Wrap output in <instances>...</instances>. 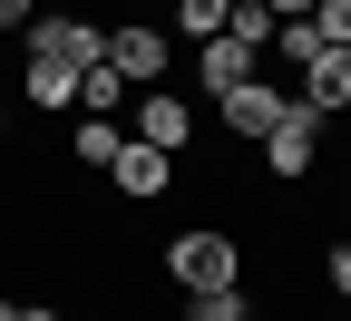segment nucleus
Returning a JSON list of instances; mask_svg holds the SVG:
<instances>
[{"label":"nucleus","instance_id":"1","mask_svg":"<svg viewBox=\"0 0 351 321\" xmlns=\"http://www.w3.org/2000/svg\"><path fill=\"white\" fill-rule=\"evenodd\" d=\"M166 272H176V292H225V283H244V244L215 234V224H195V234L166 244Z\"/></svg>","mask_w":351,"mask_h":321},{"label":"nucleus","instance_id":"2","mask_svg":"<svg viewBox=\"0 0 351 321\" xmlns=\"http://www.w3.org/2000/svg\"><path fill=\"white\" fill-rule=\"evenodd\" d=\"M293 107V78H234V88H215V127H225V136H244V146H263V127H274Z\"/></svg>","mask_w":351,"mask_h":321},{"label":"nucleus","instance_id":"3","mask_svg":"<svg viewBox=\"0 0 351 321\" xmlns=\"http://www.w3.org/2000/svg\"><path fill=\"white\" fill-rule=\"evenodd\" d=\"M263 166H274V175H283V185H302V175H313V166H322V117H313V107H302V98H293V107H283L274 127H263Z\"/></svg>","mask_w":351,"mask_h":321},{"label":"nucleus","instance_id":"4","mask_svg":"<svg viewBox=\"0 0 351 321\" xmlns=\"http://www.w3.org/2000/svg\"><path fill=\"white\" fill-rule=\"evenodd\" d=\"M166 59H176V39H166L156 20H117V29H108V68H117L127 88H156Z\"/></svg>","mask_w":351,"mask_h":321},{"label":"nucleus","instance_id":"5","mask_svg":"<svg viewBox=\"0 0 351 321\" xmlns=\"http://www.w3.org/2000/svg\"><path fill=\"white\" fill-rule=\"evenodd\" d=\"M127 136L186 156V146H195V98H186V88H137V127H127Z\"/></svg>","mask_w":351,"mask_h":321},{"label":"nucleus","instance_id":"6","mask_svg":"<svg viewBox=\"0 0 351 321\" xmlns=\"http://www.w3.org/2000/svg\"><path fill=\"white\" fill-rule=\"evenodd\" d=\"M20 39H29V59H59V68H98L108 59V29L98 20H69V10L59 20H29Z\"/></svg>","mask_w":351,"mask_h":321},{"label":"nucleus","instance_id":"7","mask_svg":"<svg viewBox=\"0 0 351 321\" xmlns=\"http://www.w3.org/2000/svg\"><path fill=\"white\" fill-rule=\"evenodd\" d=\"M108 185H117L127 205H156V195L176 185V156H166V146H147V136H127L117 166H108Z\"/></svg>","mask_w":351,"mask_h":321},{"label":"nucleus","instance_id":"8","mask_svg":"<svg viewBox=\"0 0 351 321\" xmlns=\"http://www.w3.org/2000/svg\"><path fill=\"white\" fill-rule=\"evenodd\" d=\"M293 98L313 107V117H341L351 107V49H322L313 68H293Z\"/></svg>","mask_w":351,"mask_h":321},{"label":"nucleus","instance_id":"9","mask_svg":"<svg viewBox=\"0 0 351 321\" xmlns=\"http://www.w3.org/2000/svg\"><path fill=\"white\" fill-rule=\"evenodd\" d=\"M263 59L244 49V39H225V29H215V39H195V78H205V98H215V88H234V78H254Z\"/></svg>","mask_w":351,"mask_h":321},{"label":"nucleus","instance_id":"10","mask_svg":"<svg viewBox=\"0 0 351 321\" xmlns=\"http://www.w3.org/2000/svg\"><path fill=\"white\" fill-rule=\"evenodd\" d=\"M20 98H29L39 117H59V107H78V68H59V59H29V78H20Z\"/></svg>","mask_w":351,"mask_h":321},{"label":"nucleus","instance_id":"11","mask_svg":"<svg viewBox=\"0 0 351 321\" xmlns=\"http://www.w3.org/2000/svg\"><path fill=\"white\" fill-rule=\"evenodd\" d=\"M117 146H127V127H117V117H78V127H69V156H78V166H98V175L117 166Z\"/></svg>","mask_w":351,"mask_h":321},{"label":"nucleus","instance_id":"12","mask_svg":"<svg viewBox=\"0 0 351 321\" xmlns=\"http://www.w3.org/2000/svg\"><path fill=\"white\" fill-rule=\"evenodd\" d=\"M127 98H137V88H127L108 59H98V68H78V117H117Z\"/></svg>","mask_w":351,"mask_h":321},{"label":"nucleus","instance_id":"13","mask_svg":"<svg viewBox=\"0 0 351 321\" xmlns=\"http://www.w3.org/2000/svg\"><path fill=\"white\" fill-rule=\"evenodd\" d=\"M186 321H254V292L225 283V292H186Z\"/></svg>","mask_w":351,"mask_h":321},{"label":"nucleus","instance_id":"14","mask_svg":"<svg viewBox=\"0 0 351 321\" xmlns=\"http://www.w3.org/2000/svg\"><path fill=\"white\" fill-rule=\"evenodd\" d=\"M274 49H283V68H313V59L332 49V39H322L313 20H274Z\"/></svg>","mask_w":351,"mask_h":321},{"label":"nucleus","instance_id":"15","mask_svg":"<svg viewBox=\"0 0 351 321\" xmlns=\"http://www.w3.org/2000/svg\"><path fill=\"white\" fill-rule=\"evenodd\" d=\"M225 39H244V49L263 59V49H274V10H263V0H234V10H225Z\"/></svg>","mask_w":351,"mask_h":321},{"label":"nucleus","instance_id":"16","mask_svg":"<svg viewBox=\"0 0 351 321\" xmlns=\"http://www.w3.org/2000/svg\"><path fill=\"white\" fill-rule=\"evenodd\" d=\"M225 10H234V0H166V20L186 29V39H215V29H225Z\"/></svg>","mask_w":351,"mask_h":321},{"label":"nucleus","instance_id":"17","mask_svg":"<svg viewBox=\"0 0 351 321\" xmlns=\"http://www.w3.org/2000/svg\"><path fill=\"white\" fill-rule=\"evenodd\" d=\"M302 20H313V29L332 39V49H351V0H313V10H302Z\"/></svg>","mask_w":351,"mask_h":321},{"label":"nucleus","instance_id":"18","mask_svg":"<svg viewBox=\"0 0 351 321\" xmlns=\"http://www.w3.org/2000/svg\"><path fill=\"white\" fill-rule=\"evenodd\" d=\"M322 283H332V302L351 311V244H332V263H322Z\"/></svg>","mask_w":351,"mask_h":321},{"label":"nucleus","instance_id":"19","mask_svg":"<svg viewBox=\"0 0 351 321\" xmlns=\"http://www.w3.org/2000/svg\"><path fill=\"white\" fill-rule=\"evenodd\" d=\"M39 20V0H0V29H29Z\"/></svg>","mask_w":351,"mask_h":321},{"label":"nucleus","instance_id":"20","mask_svg":"<svg viewBox=\"0 0 351 321\" xmlns=\"http://www.w3.org/2000/svg\"><path fill=\"white\" fill-rule=\"evenodd\" d=\"M20 321H69V311L59 302H20Z\"/></svg>","mask_w":351,"mask_h":321},{"label":"nucleus","instance_id":"21","mask_svg":"<svg viewBox=\"0 0 351 321\" xmlns=\"http://www.w3.org/2000/svg\"><path fill=\"white\" fill-rule=\"evenodd\" d=\"M263 10H274V20H302V10H313V0H263Z\"/></svg>","mask_w":351,"mask_h":321},{"label":"nucleus","instance_id":"22","mask_svg":"<svg viewBox=\"0 0 351 321\" xmlns=\"http://www.w3.org/2000/svg\"><path fill=\"white\" fill-rule=\"evenodd\" d=\"M0 321H20V302H0Z\"/></svg>","mask_w":351,"mask_h":321},{"label":"nucleus","instance_id":"23","mask_svg":"<svg viewBox=\"0 0 351 321\" xmlns=\"http://www.w3.org/2000/svg\"><path fill=\"white\" fill-rule=\"evenodd\" d=\"M137 20H147V0H137Z\"/></svg>","mask_w":351,"mask_h":321},{"label":"nucleus","instance_id":"24","mask_svg":"<svg viewBox=\"0 0 351 321\" xmlns=\"http://www.w3.org/2000/svg\"><path fill=\"white\" fill-rule=\"evenodd\" d=\"M341 224H351V205H341Z\"/></svg>","mask_w":351,"mask_h":321}]
</instances>
